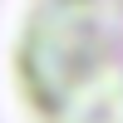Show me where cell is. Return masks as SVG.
<instances>
[{
	"instance_id": "obj_1",
	"label": "cell",
	"mask_w": 123,
	"mask_h": 123,
	"mask_svg": "<svg viewBox=\"0 0 123 123\" xmlns=\"http://www.w3.org/2000/svg\"><path fill=\"white\" fill-rule=\"evenodd\" d=\"M5 69L20 123H123V0H20Z\"/></svg>"
}]
</instances>
